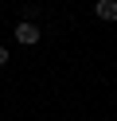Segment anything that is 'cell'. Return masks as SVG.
<instances>
[{
	"mask_svg": "<svg viewBox=\"0 0 117 121\" xmlns=\"http://www.w3.org/2000/svg\"><path fill=\"white\" fill-rule=\"evenodd\" d=\"M8 63V47H0V66H4Z\"/></svg>",
	"mask_w": 117,
	"mask_h": 121,
	"instance_id": "obj_3",
	"label": "cell"
},
{
	"mask_svg": "<svg viewBox=\"0 0 117 121\" xmlns=\"http://www.w3.org/2000/svg\"><path fill=\"white\" fill-rule=\"evenodd\" d=\"M12 35H16V43H23V47H31V43H39V27L31 24V20H20Z\"/></svg>",
	"mask_w": 117,
	"mask_h": 121,
	"instance_id": "obj_1",
	"label": "cell"
},
{
	"mask_svg": "<svg viewBox=\"0 0 117 121\" xmlns=\"http://www.w3.org/2000/svg\"><path fill=\"white\" fill-rule=\"evenodd\" d=\"M94 12H98V20H109V24H113L117 20V0H98Z\"/></svg>",
	"mask_w": 117,
	"mask_h": 121,
	"instance_id": "obj_2",
	"label": "cell"
}]
</instances>
